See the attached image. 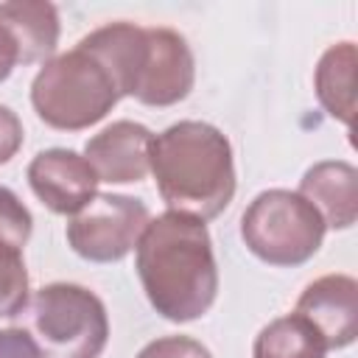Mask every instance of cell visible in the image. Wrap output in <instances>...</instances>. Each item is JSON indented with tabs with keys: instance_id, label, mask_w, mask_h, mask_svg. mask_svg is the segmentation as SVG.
Here are the masks:
<instances>
[{
	"instance_id": "cell-5",
	"label": "cell",
	"mask_w": 358,
	"mask_h": 358,
	"mask_svg": "<svg viewBox=\"0 0 358 358\" xmlns=\"http://www.w3.org/2000/svg\"><path fill=\"white\" fill-rule=\"evenodd\" d=\"M322 215L296 190L271 187L257 193L241 215V238L246 249L280 268L308 263L324 241Z\"/></svg>"
},
{
	"instance_id": "cell-2",
	"label": "cell",
	"mask_w": 358,
	"mask_h": 358,
	"mask_svg": "<svg viewBox=\"0 0 358 358\" xmlns=\"http://www.w3.org/2000/svg\"><path fill=\"white\" fill-rule=\"evenodd\" d=\"M148 171L168 210L199 221L218 218L238 187L232 145L204 120H179L151 140Z\"/></svg>"
},
{
	"instance_id": "cell-12",
	"label": "cell",
	"mask_w": 358,
	"mask_h": 358,
	"mask_svg": "<svg viewBox=\"0 0 358 358\" xmlns=\"http://www.w3.org/2000/svg\"><path fill=\"white\" fill-rule=\"evenodd\" d=\"M0 25L17 45L20 64H36L56 56L59 45V8L45 0L0 3Z\"/></svg>"
},
{
	"instance_id": "cell-10",
	"label": "cell",
	"mask_w": 358,
	"mask_h": 358,
	"mask_svg": "<svg viewBox=\"0 0 358 358\" xmlns=\"http://www.w3.org/2000/svg\"><path fill=\"white\" fill-rule=\"evenodd\" d=\"M151 140L154 134L148 126L134 120H115L87 140L84 159L95 171L98 182L106 185L143 182L148 176Z\"/></svg>"
},
{
	"instance_id": "cell-7",
	"label": "cell",
	"mask_w": 358,
	"mask_h": 358,
	"mask_svg": "<svg viewBox=\"0 0 358 358\" xmlns=\"http://www.w3.org/2000/svg\"><path fill=\"white\" fill-rule=\"evenodd\" d=\"M196 84V59L187 39L173 28H145V50L134 84V101L145 106H173Z\"/></svg>"
},
{
	"instance_id": "cell-6",
	"label": "cell",
	"mask_w": 358,
	"mask_h": 358,
	"mask_svg": "<svg viewBox=\"0 0 358 358\" xmlns=\"http://www.w3.org/2000/svg\"><path fill=\"white\" fill-rule=\"evenodd\" d=\"M148 207L126 193H98L67 221L70 249L90 263H117L140 241L148 224Z\"/></svg>"
},
{
	"instance_id": "cell-18",
	"label": "cell",
	"mask_w": 358,
	"mask_h": 358,
	"mask_svg": "<svg viewBox=\"0 0 358 358\" xmlns=\"http://www.w3.org/2000/svg\"><path fill=\"white\" fill-rule=\"evenodd\" d=\"M22 123L17 117V112H11L8 106L0 103V165H6L8 159L17 157V151L22 148Z\"/></svg>"
},
{
	"instance_id": "cell-3",
	"label": "cell",
	"mask_w": 358,
	"mask_h": 358,
	"mask_svg": "<svg viewBox=\"0 0 358 358\" xmlns=\"http://www.w3.org/2000/svg\"><path fill=\"white\" fill-rule=\"evenodd\" d=\"M120 101L109 70L81 45L50 56L31 81L39 120L59 131H81L103 120Z\"/></svg>"
},
{
	"instance_id": "cell-20",
	"label": "cell",
	"mask_w": 358,
	"mask_h": 358,
	"mask_svg": "<svg viewBox=\"0 0 358 358\" xmlns=\"http://www.w3.org/2000/svg\"><path fill=\"white\" fill-rule=\"evenodd\" d=\"M20 64V56H17V45L14 39L8 36V31L0 25V84L14 73V67Z\"/></svg>"
},
{
	"instance_id": "cell-4",
	"label": "cell",
	"mask_w": 358,
	"mask_h": 358,
	"mask_svg": "<svg viewBox=\"0 0 358 358\" xmlns=\"http://www.w3.org/2000/svg\"><path fill=\"white\" fill-rule=\"evenodd\" d=\"M22 313L39 358H101L106 350V305L78 282L42 285Z\"/></svg>"
},
{
	"instance_id": "cell-1",
	"label": "cell",
	"mask_w": 358,
	"mask_h": 358,
	"mask_svg": "<svg viewBox=\"0 0 358 358\" xmlns=\"http://www.w3.org/2000/svg\"><path fill=\"white\" fill-rule=\"evenodd\" d=\"M134 268L151 308L168 322L201 319L218 296V263L207 224L185 213L148 218L137 246Z\"/></svg>"
},
{
	"instance_id": "cell-15",
	"label": "cell",
	"mask_w": 358,
	"mask_h": 358,
	"mask_svg": "<svg viewBox=\"0 0 358 358\" xmlns=\"http://www.w3.org/2000/svg\"><path fill=\"white\" fill-rule=\"evenodd\" d=\"M28 305V268L22 249L0 243V319L22 316Z\"/></svg>"
},
{
	"instance_id": "cell-17",
	"label": "cell",
	"mask_w": 358,
	"mask_h": 358,
	"mask_svg": "<svg viewBox=\"0 0 358 358\" xmlns=\"http://www.w3.org/2000/svg\"><path fill=\"white\" fill-rule=\"evenodd\" d=\"M134 358H213V352L190 336H162L148 341Z\"/></svg>"
},
{
	"instance_id": "cell-11",
	"label": "cell",
	"mask_w": 358,
	"mask_h": 358,
	"mask_svg": "<svg viewBox=\"0 0 358 358\" xmlns=\"http://www.w3.org/2000/svg\"><path fill=\"white\" fill-rule=\"evenodd\" d=\"M322 215L330 229H350L358 221V171L344 159H322L310 165L296 190Z\"/></svg>"
},
{
	"instance_id": "cell-19",
	"label": "cell",
	"mask_w": 358,
	"mask_h": 358,
	"mask_svg": "<svg viewBox=\"0 0 358 358\" xmlns=\"http://www.w3.org/2000/svg\"><path fill=\"white\" fill-rule=\"evenodd\" d=\"M0 358H39V347L22 327L0 330Z\"/></svg>"
},
{
	"instance_id": "cell-16",
	"label": "cell",
	"mask_w": 358,
	"mask_h": 358,
	"mask_svg": "<svg viewBox=\"0 0 358 358\" xmlns=\"http://www.w3.org/2000/svg\"><path fill=\"white\" fill-rule=\"evenodd\" d=\"M31 232H34L31 210L20 201V196L11 187L0 185V243L25 249Z\"/></svg>"
},
{
	"instance_id": "cell-9",
	"label": "cell",
	"mask_w": 358,
	"mask_h": 358,
	"mask_svg": "<svg viewBox=\"0 0 358 358\" xmlns=\"http://www.w3.org/2000/svg\"><path fill=\"white\" fill-rule=\"evenodd\" d=\"M294 313L308 319L327 350H344L358 338V282L350 274H324L305 285Z\"/></svg>"
},
{
	"instance_id": "cell-14",
	"label": "cell",
	"mask_w": 358,
	"mask_h": 358,
	"mask_svg": "<svg viewBox=\"0 0 358 358\" xmlns=\"http://www.w3.org/2000/svg\"><path fill=\"white\" fill-rule=\"evenodd\" d=\"M327 347L308 319L299 313L268 322L252 344V358H324Z\"/></svg>"
},
{
	"instance_id": "cell-13",
	"label": "cell",
	"mask_w": 358,
	"mask_h": 358,
	"mask_svg": "<svg viewBox=\"0 0 358 358\" xmlns=\"http://www.w3.org/2000/svg\"><path fill=\"white\" fill-rule=\"evenodd\" d=\"M355 42H338L319 56L313 70V90L322 109L344 126H352L355 117Z\"/></svg>"
},
{
	"instance_id": "cell-8",
	"label": "cell",
	"mask_w": 358,
	"mask_h": 358,
	"mask_svg": "<svg viewBox=\"0 0 358 358\" xmlns=\"http://www.w3.org/2000/svg\"><path fill=\"white\" fill-rule=\"evenodd\" d=\"M34 196L56 215H76L98 196V176L73 148H45L28 162Z\"/></svg>"
}]
</instances>
